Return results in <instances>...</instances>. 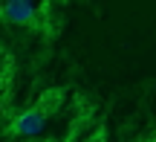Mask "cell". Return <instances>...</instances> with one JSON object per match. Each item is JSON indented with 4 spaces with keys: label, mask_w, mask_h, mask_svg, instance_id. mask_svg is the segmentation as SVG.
<instances>
[{
    "label": "cell",
    "mask_w": 156,
    "mask_h": 142,
    "mask_svg": "<svg viewBox=\"0 0 156 142\" xmlns=\"http://www.w3.org/2000/svg\"><path fill=\"white\" fill-rule=\"evenodd\" d=\"M44 128H46V113L41 107H29V110H23L17 119H12L9 133L12 137H41Z\"/></svg>",
    "instance_id": "6da1fadb"
},
{
    "label": "cell",
    "mask_w": 156,
    "mask_h": 142,
    "mask_svg": "<svg viewBox=\"0 0 156 142\" xmlns=\"http://www.w3.org/2000/svg\"><path fill=\"white\" fill-rule=\"evenodd\" d=\"M0 17L6 23H15V26H29L35 20V3L32 0H3Z\"/></svg>",
    "instance_id": "7a4b0ae2"
}]
</instances>
